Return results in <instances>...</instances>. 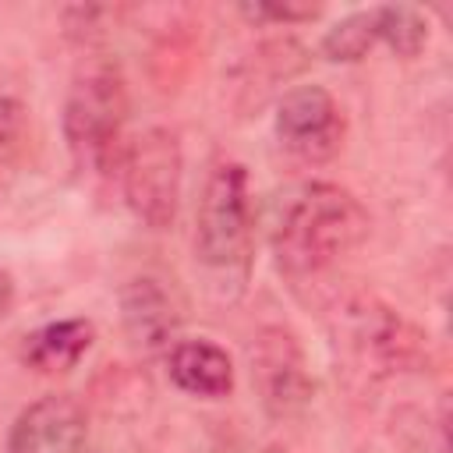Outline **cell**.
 <instances>
[{
	"mask_svg": "<svg viewBox=\"0 0 453 453\" xmlns=\"http://www.w3.org/2000/svg\"><path fill=\"white\" fill-rule=\"evenodd\" d=\"M251 18H273V21H311L322 14L319 4H255L244 7Z\"/></svg>",
	"mask_w": 453,
	"mask_h": 453,
	"instance_id": "14",
	"label": "cell"
},
{
	"mask_svg": "<svg viewBox=\"0 0 453 453\" xmlns=\"http://www.w3.org/2000/svg\"><path fill=\"white\" fill-rule=\"evenodd\" d=\"M11 308H14V276L0 269V319H7Z\"/></svg>",
	"mask_w": 453,
	"mask_h": 453,
	"instance_id": "16",
	"label": "cell"
},
{
	"mask_svg": "<svg viewBox=\"0 0 453 453\" xmlns=\"http://www.w3.org/2000/svg\"><path fill=\"white\" fill-rule=\"evenodd\" d=\"M120 170H124V198H127V209L149 230H166L177 219L180 177H184V159H180L177 134L166 131V127L142 131L124 149Z\"/></svg>",
	"mask_w": 453,
	"mask_h": 453,
	"instance_id": "4",
	"label": "cell"
},
{
	"mask_svg": "<svg viewBox=\"0 0 453 453\" xmlns=\"http://www.w3.org/2000/svg\"><path fill=\"white\" fill-rule=\"evenodd\" d=\"M85 435V407L67 393H50L14 418L7 453H81Z\"/></svg>",
	"mask_w": 453,
	"mask_h": 453,
	"instance_id": "8",
	"label": "cell"
},
{
	"mask_svg": "<svg viewBox=\"0 0 453 453\" xmlns=\"http://www.w3.org/2000/svg\"><path fill=\"white\" fill-rule=\"evenodd\" d=\"M379 42V21H375V7L368 11H354L347 14L343 21H336L326 39H322V53L329 60H340V64H354L361 60L372 46Z\"/></svg>",
	"mask_w": 453,
	"mask_h": 453,
	"instance_id": "13",
	"label": "cell"
},
{
	"mask_svg": "<svg viewBox=\"0 0 453 453\" xmlns=\"http://www.w3.org/2000/svg\"><path fill=\"white\" fill-rule=\"evenodd\" d=\"M127 85L117 64L88 60L78 67L64 103V138L78 166L110 170L124 159Z\"/></svg>",
	"mask_w": 453,
	"mask_h": 453,
	"instance_id": "3",
	"label": "cell"
},
{
	"mask_svg": "<svg viewBox=\"0 0 453 453\" xmlns=\"http://www.w3.org/2000/svg\"><path fill=\"white\" fill-rule=\"evenodd\" d=\"M166 372L177 389L202 400H223L234 389V361L212 340H180L166 354Z\"/></svg>",
	"mask_w": 453,
	"mask_h": 453,
	"instance_id": "10",
	"label": "cell"
},
{
	"mask_svg": "<svg viewBox=\"0 0 453 453\" xmlns=\"http://www.w3.org/2000/svg\"><path fill=\"white\" fill-rule=\"evenodd\" d=\"M251 375L262 389V403L273 414H294L311 396V375L304 368V354L283 326H269L258 333L251 350Z\"/></svg>",
	"mask_w": 453,
	"mask_h": 453,
	"instance_id": "7",
	"label": "cell"
},
{
	"mask_svg": "<svg viewBox=\"0 0 453 453\" xmlns=\"http://www.w3.org/2000/svg\"><path fill=\"white\" fill-rule=\"evenodd\" d=\"M120 319H124L127 340L138 350H159L177 336L184 315L173 294L159 280L138 276L120 290Z\"/></svg>",
	"mask_w": 453,
	"mask_h": 453,
	"instance_id": "9",
	"label": "cell"
},
{
	"mask_svg": "<svg viewBox=\"0 0 453 453\" xmlns=\"http://www.w3.org/2000/svg\"><path fill=\"white\" fill-rule=\"evenodd\" d=\"M92 340H96V326L88 319H60V322L35 329L25 340V361L46 375L71 372L88 354Z\"/></svg>",
	"mask_w": 453,
	"mask_h": 453,
	"instance_id": "11",
	"label": "cell"
},
{
	"mask_svg": "<svg viewBox=\"0 0 453 453\" xmlns=\"http://www.w3.org/2000/svg\"><path fill=\"white\" fill-rule=\"evenodd\" d=\"M251 237L255 212L248 170L241 163H216L198 198L195 258L216 283H234V290H241L251 269Z\"/></svg>",
	"mask_w": 453,
	"mask_h": 453,
	"instance_id": "2",
	"label": "cell"
},
{
	"mask_svg": "<svg viewBox=\"0 0 453 453\" xmlns=\"http://www.w3.org/2000/svg\"><path fill=\"white\" fill-rule=\"evenodd\" d=\"M18 117H21V106L11 103V99H0V138H7V134L14 131Z\"/></svg>",
	"mask_w": 453,
	"mask_h": 453,
	"instance_id": "15",
	"label": "cell"
},
{
	"mask_svg": "<svg viewBox=\"0 0 453 453\" xmlns=\"http://www.w3.org/2000/svg\"><path fill=\"white\" fill-rule=\"evenodd\" d=\"M365 205L340 184L308 180L294 188L273 223V255L287 276H315L347 258L368 237Z\"/></svg>",
	"mask_w": 453,
	"mask_h": 453,
	"instance_id": "1",
	"label": "cell"
},
{
	"mask_svg": "<svg viewBox=\"0 0 453 453\" xmlns=\"http://www.w3.org/2000/svg\"><path fill=\"white\" fill-rule=\"evenodd\" d=\"M336 336L372 372H403V368H418L425 361L421 329L368 294L340 304Z\"/></svg>",
	"mask_w": 453,
	"mask_h": 453,
	"instance_id": "5",
	"label": "cell"
},
{
	"mask_svg": "<svg viewBox=\"0 0 453 453\" xmlns=\"http://www.w3.org/2000/svg\"><path fill=\"white\" fill-rule=\"evenodd\" d=\"M379 42H386L396 57H418L428 42V18L411 4H386L375 7Z\"/></svg>",
	"mask_w": 453,
	"mask_h": 453,
	"instance_id": "12",
	"label": "cell"
},
{
	"mask_svg": "<svg viewBox=\"0 0 453 453\" xmlns=\"http://www.w3.org/2000/svg\"><path fill=\"white\" fill-rule=\"evenodd\" d=\"M347 120L322 85H297L276 106V138L301 163H329L343 149Z\"/></svg>",
	"mask_w": 453,
	"mask_h": 453,
	"instance_id": "6",
	"label": "cell"
}]
</instances>
